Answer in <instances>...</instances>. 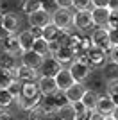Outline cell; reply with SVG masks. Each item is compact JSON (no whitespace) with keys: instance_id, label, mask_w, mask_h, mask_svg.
<instances>
[{"instance_id":"cell-1","label":"cell","mask_w":118,"mask_h":120,"mask_svg":"<svg viewBox=\"0 0 118 120\" xmlns=\"http://www.w3.org/2000/svg\"><path fill=\"white\" fill-rule=\"evenodd\" d=\"M70 74H72V77L75 79V82H86V81L89 79V75L93 74V66L88 63V57L86 56H82V57H79V59H75L72 65L68 66Z\"/></svg>"},{"instance_id":"cell-2","label":"cell","mask_w":118,"mask_h":120,"mask_svg":"<svg viewBox=\"0 0 118 120\" xmlns=\"http://www.w3.org/2000/svg\"><path fill=\"white\" fill-rule=\"evenodd\" d=\"M74 27L77 32H89V30L97 29L93 23V18H91V9L88 11H75L74 13Z\"/></svg>"},{"instance_id":"cell-3","label":"cell","mask_w":118,"mask_h":120,"mask_svg":"<svg viewBox=\"0 0 118 120\" xmlns=\"http://www.w3.org/2000/svg\"><path fill=\"white\" fill-rule=\"evenodd\" d=\"M89 38L93 41V47L102 49L104 52H107V56H109L113 45H111V41H109V29L107 27H97V29H93L91 34H89Z\"/></svg>"},{"instance_id":"cell-4","label":"cell","mask_w":118,"mask_h":120,"mask_svg":"<svg viewBox=\"0 0 118 120\" xmlns=\"http://www.w3.org/2000/svg\"><path fill=\"white\" fill-rule=\"evenodd\" d=\"M13 75H15V79L20 81V82H38L39 79V72L38 70H32V68H29V66L25 65H16L15 68H13Z\"/></svg>"},{"instance_id":"cell-5","label":"cell","mask_w":118,"mask_h":120,"mask_svg":"<svg viewBox=\"0 0 118 120\" xmlns=\"http://www.w3.org/2000/svg\"><path fill=\"white\" fill-rule=\"evenodd\" d=\"M52 23L57 25L61 30L72 29V25H74V13H72V9H57L52 15Z\"/></svg>"},{"instance_id":"cell-6","label":"cell","mask_w":118,"mask_h":120,"mask_svg":"<svg viewBox=\"0 0 118 120\" xmlns=\"http://www.w3.org/2000/svg\"><path fill=\"white\" fill-rule=\"evenodd\" d=\"M116 108V102H114L107 93H98V100H97V108H95V113H98L100 116H109Z\"/></svg>"},{"instance_id":"cell-7","label":"cell","mask_w":118,"mask_h":120,"mask_svg":"<svg viewBox=\"0 0 118 120\" xmlns=\"http://www.w3.org/2000/svg\"><path fill=\"white\" fill-rule=\"evenodd\" d=\"M63 68L64 66L59 65V61H55L52 56H48V57L43 59V65H41V68L38 72H39V77H55Z\"/></svg>"},{"instance_id":"cell-8","label":"cell","mask_w":118,"mask_h":120,"mask_svg":"<svg viewBox=\"0 0 118 120\" xmlns=\"http://www.w3.org/2000/svg\"><path fill=\"white\" fill-rule=\"evenodd\" d=\"M86 57H88V63L93 68H100V66H104L109 61L107 52H104L102 49H97V47H93V49L89 50L88 54H86Z\"/></svg>"},{"instance_id":"cell-9","label":"cell","mask_w":118,"mask_h":120,"mask_svg":"<svg viewBox=\"0 0 118 120\" xmlns=\"http://www.w3.org/2000/svg\"><path fill=\"white\" fill-rule=\"evenodd\" d=\"M27 20H29L30 27H39V29H43V27H47V25L52 22V15H48L45 9H39V11H36V13H32V15H29Z\"/></svg>"},{"instance_id":"cell-10","label":"cell","mask_w":118,"mask_h":120,"mask_svg":"<svg viewBox=\"0 0 118 120\" xmlns=\"http://www.w3.org/2000/svg\"><path fill=\"white\" fill-rule=\"evenodd\" d=\"M38 88H39L41 97H50V95H55L59 91L54 77H39L38 79Z\"/></svg>"},{"instance_id":"cell-11","label":"cell","mask_w":118,"mask_h":120,"mask_svg":"<svg viewBox=\"0 0 118 120\" xmlns=\"http://www.w3.org/2000/svg\"><path fill=\"white\" fill-rule=\"evenodd\" d=\"M20 59H22V65L29 66V68H32V70H39L41 65H43V59H45V57L38 56L34 50H29V52H22Z\"/></svg>"},{"instance_id":"cell-12","label":"cell","mask_w":118,"mask_h":120,"mask_svg":"<svg viewBox=\"0 0 118 120\" xmlns=\"http://www.w3.org/2000/svg\"><path fill=\"white\" fill-rule=\"evenodd\" d=\"M54 79H55V84H57V90H59V91H63V93L68 90L70 86H74V84H75V79L72 77V74H70L68 68H63V70L59 72V74L55 75Z\"/></svg>"},{"instance_id":"cell-13","label":"cell","mask_w":118,"mask_h":120,"mask_svg":"<svg viewBox=\"0 0 118 120\" xmlns=\"http://www.w3.org/2000/svg\"><path fill=\"white\" fill-rule=\"evenodd\" d=\"M109 13L107 7H93L91 9V18H93L95 27H107L109 23Z\"/></svg>"},{"instance_id":"cell-14","label":"cell","mask_w":118,"mask_h":120,"mask_svg":"<svg viewBox=\"0 0 118 120\" xmlns=\"http://www.w3.org/2000/svg\"><path fill=\"white\" fill-rule=\"evenodd\" d=\"M84 91H86V84L84 82H75L74 86H70L68 90L64 91V97H66V100L70 104H74V102H79L82 99Z\"/></svg>"},{"instance_id":"cell-15","label":"cell","mask_w":118,"mask_h":120,"mask_svg":"<svg viewBox=\"0 0 118 120\" xmlns=\"http://www.w3.org/2000/svg\"><path fill=\"white\" fill-rule=\"evenodd\" d=\"M2 52H7V54L11 56H22V49H20V43H18V38H16V34H11L9 38H5L2 43Z\"/></svg>"},{"instance_id":"cell-16","label":"cell","mask_w":118,"mask_h":120,"mask_svg":"<svg viewBox=\"0 0 118 120\" xmlns=\"http://www.w3.org/2000/svg\"><path fill=\"white\" fill-rule=\"evenodd\" d=\"M2 29H5L9 34H16L20 29V18L15 13H5L2 18Z\"/></svg>"},{"instance_id":"cell-17","label":"cell","mask_w":118,"mask_h":120,"mask_svg":"<svg viewBox=\"0 0 118 120\" xmlns=\"http://www.w3.org/2000/svg\"><path fill=\"white\" fill-rule=\"evenodd\" d=\"M55 61H59V65L64 66V65H72L75 61V54H74V49H70V47H61V49L57 50V54L52 56Z\"/></svg>"},{"instance_id":"cell-18","label":"cell","mask_w":118,"mask_h":120,"mask_svg":"<svg viewBox=\"0 0 118 120\" xmlns=\"http://www.w3.org/2000/svg\"><path fill=\"white\" fill-rule=\"evenodd\" d=\"M16 38H18V43H20V49H22V52H29V50H32V43H34V38H32V34H30V30H20L18 34H16Z\"/></svg>"},{"instance_id":"cell-19","label":"cell","mask_w":118,"mask_h":120,"mask_svg":"<svg viewBox=\"0 0 118 120\" xmlns=\"http://www.w3.org/2000/svg\"><path fill=\"white\" fill-rule=\"evenodd\" d=\"M97 100H98V93L95 90H88V88H86L82 99H81V102L86 106V109L95 111V108H97Z\"/></svg>"},{"instance_id":"cell-20","label":"cell","mask_w":118,"mask_h":120,"mask_svg":"<svg viewBox=\"0 0 118 120\" xmlns=\"http://www.w3.org/2000/svg\"><path fill=\"white\" fill-rule=\"evenodd\" d=\"M20 97H23V99H38V97H41L38 82H25L23 88H22V95Z\"/></svg>"},{"instance_id":"cell-21","label":"cell","mask_w":118,"mask_h":120,"mask_svg":"<svg viewBox=\"0 0 118 120\" xmlns=\"http://www.w3.org/2000/svg\"><path fill=\"white\" fill-rule=\"evenodd\" d=\"M102 77L106 81L116 79L118 77V63H113V61H107L106 65L102 66Z\"/></svg>"},{"instance_id":"cell-22","label":"cell","mask_w":118,"mask_h":120,"mask_svg":"<svg viewBox=\"0 0 118 120\" xmlns=\"http://www.w3.org/2000/svg\"><path fill=\"white\" fill-rule=\"evenodd\" d=\"M39 9H43V2L41 0H23L22 2V11L27 16L36 13V11H39Z\"/></svg>"},{"instance_id":"cell-23","label":"cell","mask_w":118,"mask_h":120,"mask_svg":"<svg viewBox=\"0 0 118 120\" xmlns=\"http://www.w3.org/2000/svg\"><path fill=\"white\" fill-rule=\"evenodd\" d=\"M59 32H61V29H59L57 25H54L52 22H50L47 27H43V40H45V41H57Z\"/></svg>"},{"instance_id":"cell-24","label":"cell","mask_w":118,"mask_h":120,"mask_svg":"<svg viewBox=\"0 0 118 120\" xmlns=\"http://www.w3.org/2000/svg\"><path fill=\"white\" fill-rule=\"evenodd\" d=\"M16 66V57L7 54V52H0V68L2 70H13Z\"/></svg>"},{"instance_id":"cell-25","label":"cell","mask_w":118,"mask_h":120,"mask_svg":"<svg viewBox=\"0 0 118 120\" xmlns=\"http://www.w3.org/2000/svg\"><path fill=\"white\" fill-rule=\"evenodd\" d=\"M32 50H34L38 56H41V57H48V41H45L43 38H39V40H34V43H32Z\"/></svg>"},{"instance_id":"cell-26","label":"cell","mask_w":118,"mask_h":120,"mask_svg":"<svg viewBox=\"0 0 118 120\" xmlns=\"http://www.w3.org/2000/svg\"><path fill=\"white\" fill-rule=\"evenodd\" d=\"M106 93L118 104V77L111 81H106Z\"/></svg>"},{"instance_id":"cell-27","label":"cell","mask_w":118,"mask_h":120,"mask_svg":"<svg viewBox=\"0 0 118 120\" xmlns=\"http://www.w3.org/2000/svg\"><path fill=\"white\" fill-rule=\"evenodd\" d=\"M15 104V97L7 90H0V109H9Z\"/></svg>"},{"instance_id":"cell-28","label":"cell","mask_w":118,"mask_h":120,"mask_svg":"<svg viewBox=\"0 0 118 120\" xmlns=\"http://www.w3.org/2000/svg\"><path fill=\"white\" fill-rule=\"evenodd\" d=\"M13 81H15L13 72L11 70H2V68H0V90H7Z\"/></svg>"},{"instance_id":"cell-29","label":"cell","mask_w":118,"mask_h":120,"mask_svg":"<svg viewBox=\"0 0 118 120\" xmlns=\"http://www.w3.org/2000/svg\"><path fill=\"white\" fill-rule=\"evenodd\" d=\"M57 118L61 120H75V113H74V108H72V104H64L63 108H59L57 111Z\"/></svg>"},{"instance_id":"cell-30","label":"cell","mask_w":118,"mask_h":120,"mask_svg":"<svg viewBox=\"0 0 118 120\" xmlns=\"http://www.w3.org/2000/svg\"><path fill=\"white\" fill-rule=\"evenodd\" d=\"M22 88H23V82H20V81H13V82H11L9 84V88H7V91H9L11 95L15 97V100L18 99L20 95H22Z\"/></svg>"},{"instance_id":"cell-31","label":"cell","mask_w":118,"mask_h":120,"mask_svg":"<svg viewBox=\"0 0 118 120\" xmlns=\"http://www.w3.org/2000/svg\"><path fill=\"white\" fill-rule=\"evenodd\" d=\"M27 120H45V115H43V111H41V108L36 106V108L29 109L27 111Z\"/></svg>"},{"instance_id":"cell-32","label":"cell","mask_w":118,"mask_h":120,"mask_svg":"<svg viewBox=\"0 0 118 120\" xmlns=\"http://www.w3.org/2000/svg\"><path fill=\"white\" fill-rule=\"evenodd\" d=\"M74 7H75V11H88V9H93L91 0H74Z\"/></svg>"},{"instance_id":"cell-33","label":"cell","mask_w":118,"mask_h":120,"mask_svg":"<svg viewBox=\"0 0 118 120\" xmlns=\"http://www.w3.org/2000/svg\"><path fill=\"white\" fill-rule=\"evenodd\" d=\"M107 29H118V11H111V13H109Z\"/></svg>"},{"instance_id":"cell-34","label":"cell","mask_w":118,"mask_h":120,"mask_svg":"<svg viewBox=\"0 0 118 120\" xmlns=\"http://www.w3.org/2000/svg\"><path fill=\"white\" fill-rule=\"evenodd\" d=\"M57 9H72L74 7V0H54Z\"/></svg>"},{"instance_id":"cell-35","label":"cell","mask_w":118,"mask_h":120,"mask_svg":"<svg viewBox=\"0 0 118 120\" xmlns=\"http://www.w3.org/2000/svg\"><path fill=\"white\" fill-rule=\"evenodd\" d=\"M72 108H74L75 116H77V115H81V113H84V111H88V109H86V106H84L82 102H81V100H79V102H74V104H72Z\"/></svg>"},{"instance_id":"cell-36","label":"cell","mask_w":118,"mask_h":120,"mask_svg":"<svg viewBox=\"0 0 118 120\" xmlns=\"http://www.w3.org/2000/svg\"><path fill=\"white\" fill-rule=\"evenodd\" d=\"M109 41L113 47L118 45V29H109Z\"/></svg>"},{"instance_id":"cell-37","label":"cell","mask_w":118,"mask_h":120,"mask_svg":"<svg viewBox=\"0 0 118 120\" xmlns=\"http://www.w3.org/2000/svg\"><path fill=\"white\" fill-rule=\"evenodd\" d=\"M59 49H61V45H59L57 41H48V54L50 56H55Z\"/></svg>"},{"instance_id":"cell-38","label":"cell","mask_w":118,"mask_h":120,"mask_svg":"<svg viewBox=\"0 0 118 120\" xmlns=\"http://www.w3.org/2000/svg\"><path fill=\"white\" fill-rule=\"evenodd\" d=\"M93 115H95V111L88 109V111H84V113H81V115H77V116H75V120H91V118H93Z\"/></svg>"},{"instance_id":"cell-39","label":"cell","mask_w":118,"mask_h":120,"mask_svg":"<svg viewBox=\"0 0 118 120\" xmlns=\"http://www.w3.org/2000/svg\"><path fill=\"white\" fill-rule=\"evenodd\" d=\"M30 34L34 40H39V38H43V29H39V27H30Z\"/></svg>"},{"instance_id":"cell-40","label":"cell","mask_w":118,"mask_h":120,"mask_svg":"<svg viewBox=\"0 0 118 120\" xmlns=\"http://www.w3.org/2000/svg\"><path fill=\"white\" fill-rule=\"evenodd\" d=\"M109 61H113V63H118V45L111 49V52H109Z\"/></svg>"},{"instance_id":"cell-41","label":"cell","mask_w":118,"mask_h":120,"mask_svg":"<svg viewBox=\"0 0 118 120\" xmlns=\"http://www.w3.org/2000/svg\"><path fill=\"white\" fill-rule=\"evenodd\" d=\"M91 5L93 7H107L109 0H91Z\"/></svg>"},{"instance_id":"cell-42","label":"cell","mask_w":118,"mask_h":120,"mask_svg":"<svg viewBox=\"0 0 118 120\" xmlns=\"http://www.w3.org/2000/svg\"><path fill=\"white\" fill-rule=\"evenodd\" d=\"M0 120H13L9 109H0Z\"/></svg>"},{"instance_id":"cell-43","label":"cell","mask_w":118,"mask_h":120,"mask_svg":"<svg viewBox=\"0 0 118 120\" xmlns=\"http://www.w3.org/2000/svg\"><path fill=\"white\" fill-rule=\"evenodd\" d=\"M107 9H109V11H118V0H109Z\"/></svg>"},{"instance_id":"cell-44","label":"cell","mask_w":118,"mask_h":120,"mask_svg":"<svg viewBox=\"0 0 118 120\" xmlns=\"http://www.w3.org/2000/svg\"><path fill=\"white\" fill-rule=\"evenodd\" d=\"M9 36H11V34H9V32H7V30L0 27V43H2V41H4L5 38H9Z\"/></svg>"},{"instance_id":"cell-45","label":"cell","mask_w":118,"mask_h":120,"mask_svg":"<svg viewBox=\"0 0 118 120\" xmlns=\"http://www.w3.org/2000/svg\"><path fill=\"white\" fill-rule=\"evenodd\" d=\"M111 116H113L114 120H118V104H116V108H114V111L111 113Z\"/></svg>"},{"instance_id":"cell-46","label":"cell","mask_w":118,"mask_h":120,"mask_svg":"<svg viewBox=\"0 0 118 120\" xmlns=\"http://www.w3.org/2000/svg\"><path fill=\"white\" fill-rule=\"evenodd\" d=\"M91 120H102V116L98 115V113H95V115H93V118H91Z\"/></svg>"},{"instance_id":"cell-47","label":"cell","mask_w":118,"mask_h":120,"mask_svg":"<svg viewBox=\"0 0 118 120\" xmlns=\"http://www.w3.org/2000/svg\"><path fill=\"white\" fill-rule=\"evenodd\" d=\"M102 120H114V118H113L111 115H109V116H102Z\"/></svg>"},{"instance_id":"cell-48","label":"cell","mask_w":118,"mask_h":120,"mask_svg":"<svg viewBox=\"0 0 118 120\" xmlns=\"http://www.w3.org/2000/svg\"><path fill=\"white\" fill-rule=\"evenodd\" d=\"M2 18H4V15H2V13H0V27H2Z\"/></svg>"},{"instance_id":"cell-49","label":"cell","mask_w":118,"mask_h":120,"mask_svg":"<svg viewBox=\"0 0 118 120\" xmlns=\"http://www.w3.org/2000/svg\"><path fill=\"white\" fill-rule=\"evenodd\" d=\"M0 13H2V4H0Z\"/></svg>"},{"instance_id":"cell-50","label":"cell","mask_w":118,"mask_h":120,"mask_svg":"<svg viewBox=\"0 0 118 120\" xmlns=\"http://www.w3.org/2000/svg\"><path fill=\"white\" fill-rule=\"evenodd\" d=\"M41 2H48V0H41Z\"/></svg>"},{"instance_id":"cell-51","label":"cell","mask_w":118,"mask_h":120,"mask_svg":"<svg viewBox=\"0 0 118 120\" xmlns=\"http://www.w3.org/2000/svg\"><path fill=\"white\" fill-rule=\"evenodd\" d=\"M55 120H61V118H55Z\"/></svg>"}]
</instances>
